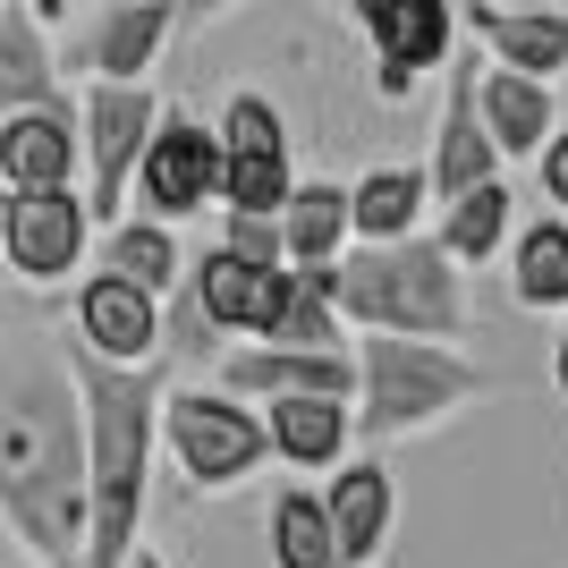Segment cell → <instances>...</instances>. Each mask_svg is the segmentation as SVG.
I'll return each mask as SVG.
<instances>
[{"label": "cell", "instance_id": "1", "mask_svg": "<svg viewBox=\"0 0 568 568\" xmlns=\"http://www.w3.org/2000/svg\"><path fill=\"white\" fill-rule=\"evenodd\" d=\"M0 526L26 568L85 560V425L60 356L0 365Z\"/></svg>", "mask_w": 568, "mask_h": 568}, {"label": "cell", "instance_id": "2", "mask_svg": "<svg viewBox=\"0 0 568 568\" xmlns=\"http://www.w3.org/2000/svg\"><path fill=\"white\" fill-rule=\"evenodd\" d=\"M60 365L77 382V425H85V560L77 568H119L144 535L153 500V458H162V390H170V348L144 365H111L85 339H60Z\"/></svg>", "mask_w": 568, "mask_h": 568}, {"label": "cell", "instance_id": "3", "mask_svg": "<svg viewBox=\"0 0 568 568\" xmlns=\"http://www.w3.org/2000/svg\"><path fill=\"white\" fill-rule=\"evenodd\" d=\"M332 306L348 332H416V339H467L475 306H467V272L442 255L433 230L407 237H348L332 255Z\"/></svg>", "mask_w": 568, "mask_h": 568}, {"label": "cell", "instance_id": "4", "mask_svg": "<svg viewBox=\"0 0 568 568\" xmlns=\"http://www.w3.org/2000/svg\"><path fill=\"white\" fill-rule=\"evenodd\" d=\"M356 442H416V433H442L458 407H475L484 390H500L493 365L458 356L450 339H416V332H356Z\"/></svg>", "mask_w": 568, "mask_h": 568}, {"label": "cell", "instance_id": "5", "mask_svg": "<svg viewBox=\"0 0 568 568\" xmlns=\"http://www.w3.org/2000/svg\"><path fill=\"white\" fill-rule=\"evenodd\" d=\"M162 458L179 467V484H187L195 500L237 493V484L272 458L263 407L237 399V390H221V382H179L170 374V390H162Z\"/></svg>", "mask_w": 568, "mask_h": 568}, {"label": "cell", "instance_id": "6", "mask_svg": "<svg viewBox=\"0 0 568 568\" xmlns=\"http://www.w3.org/2000/svg\"><path fill=\"white\" fill-rule=\"evenodd\" d=\"M153 119H162V94L144 77H85V94H77V179H85L94 230L128 213V179H136Z\"/></svg>", "mask_w": 568, "mask_h": 568}, {"label": "cell", "instance_id": "7", "mask_svg": "<svg viewBox=\"0 0 568 568\" xmlns=\"http://www.w3.org/2000/svg\"><path fill=\"white\" fill-rule=\"evenodd\" d=\"M94 255V213L85 187H9V221H0V263L26 288H60L69 272H85Z\"/></svg>", "mask_w": 568, "mask_h": 568}, {"label": "cell", "instance_id": "8", "mask_svg": "<svg viewBox=\"0 0 568 568\" xmlns=\"http://www.w3.org/2000/svg\"><path fill=\"white\" fill-rule=\"evenodd\" d=\"M374 43V94L407 102L458 51V0H339Z\"/></svg>", "mask_w": 568, "mask_h": 568}, {"label": "cell", "instance_id": "9", "mask_svg": "<svg viewBox=\"0 0 568 568\" xmlns=\"http://www.w3.org/2000/svg\"><path fill=\"white\" fill-rule=\"evenodd\" d=\"M128 187H136V204L153 221H187V213H204V204H221V136L195 111H170L162 102Z\"/></svg>", "mask_w": 568, "mask_h": 568}, {"label": "cell", "instance_id": "10", "mask_svg": "<svg viewBox=\"0 0 568 568\" xmlns=\"http://www.w3.org/2000/svg\"><path fill=\"white\" fill-rule=\"evenodd\" d=\"M69 339H85L111 365H144V356H162V297L102 263V272L77 281V332Z\"/></svg>", "mask_w": 568, "mask_h": 568}, {"label": "cell", "instance_id": "11", "mask_svg": "<svg viewBox=\"0 0 568 568\" xmlns=\"http://www.w3.org/2000/svg\"><path fill=\"white\" fill-rule=\"evenodd\" d=\"M221 390L237 399H288V390H356V356L348 348H281V339H230L213 365Z\"/></svg>", "mask_w": 568, "mask_h": 568}, {"label": "cell", "instance_id": "12", "mask_svg": "<svg viewBox=\"0 0 568 568\" xmlns=\"http://www.w3.org/2000/svg\"><path fill=\"white\" fill-rule=\"evenodd\" d=\"M467 43H484V60L526 77H568V0H526V9H500V0H467Z\"/></svg>", "mask_w": 568, "mask_h": 568}, {"label": "cell", "instance_id": "13", "mask_svg": "<svg viewBox=\"0 0 568 568\" xmlns=\"http://www.w3.org/2000/svg\"><path fill=\"white\" fill-rule=\"evenodd\" d=\"M323 509H332V535H339V560L348 568H374L390 560V526H399V484L382 458H339L332 484H323Z\"/></svg>", "mask_w": 568, "mask_h": 568}, {"label": "cell", "instance_id": "14", "mask_svg": "<svg viewBox=\"0 0 568 568\" xmlns=\"http://www.w3.org/2000/svg\"><path fill=\"white\" fill-rule=\"evenodd\" d=\"M263 407V442L272 458L297 475H332L356 450V407L339 390H288V399H255Z\"/></svg>", "mask_w": 568, "mask_h": 568}, {"label": "cell", "instance_id": "15", "mask_svg": "<svg viewBox=\"0 0 568 568\" xmlns=\"http://www.w3.org/2000/svg\"><path fill=\"white\" fill-rule=\"evenodd\" d=\"M442 69H450V94H442V128H433V162H425V187H433V204L500 170L493 136H484V119H475V43H458L450 60H442Z\"/></svg>", "mask_w": 568, "mask_h": 568}, {"label": "cell", "instance_id": "16", "mask_svg": "<svg viewBox=\"0 0 568 568\" xmlns=\"http://www.w3.org/2000/svg\"><path fill=\"white\" fill-rule=\"evenodd\" d=\"M475 119H484V136H493L500 162H535V144L560 128V94H551V77L484 60V69H475Z\"/></svg>", "mask_w": 568, "mask_h": 568}, {"label": "cell", "instance_id": "17", "mask_svg": "<svg viewBox=\"0 0 568 568\" xmlns=\"http://www.w3.org/2000/svg\"><path fill=\"white\" fill-rule=\"evenodd\" d=\"M281 272L288 263H246V255H230V246H204V263H187L179 281H187L195 314H204L213 332L255 339L263 314H272V297H281Z\"/></svg>", "mask_w": 568, "mask_h": 568}, {"label": "cell", "instance_id": "18", "mask_svg": "<svg viewBox=\"0 0 568 568\" xmlns=\"http://www.w3.org/2000/svg\"><path fill=\"white\" fill-rule=\"evenodd\" d=\"M179 34V0H111L85 43H77V69L85 77H153V60Z\"/></svg>", "mask_w": 568, "mask_h": 568}, {"label": "cell", "instance_id": "19", "mask_svg": "<svg viewBox=\"0 0 568 568\" xmlns=\"http://www.w3.org/2000/svg\"><path fill=\"white\" fill-rule=\"evenodd\" d=\"M0 179L9 187H69L77 179V102L0 111Z\"/></svg>", "mask_w": 568, "mask_h": 568}, {"label": "cell", "instance_id": "20", "mask_svg": "<svg viewBox=\"0 0 568 568\" xmlns=\"http://www.w3.org/2000/svg\"><path fill=\"white\" fill-rule=\"evenodd\" d=\"M509 230H518V195H509V179H500V170L433 204V237H442V255H450L458 272H484V263L509 246Z\"/></svg>", "mask_w": 568, "mask_h": 568}, {"label": "cell", "instance_id": "21", "mask_svg": "<svg viewBox=\"0 0 568 568\" xmlns=\"http://www.w3.org/2000/svg\"><path fill=\"white\" fill-rule=\"evenodd\" d=\"M26 102H69V85H60L51 26L26 0H0V111H26Z\"/></svg>", "mask_w": 568, "mask_h": 568}, {"label": "cell", "instance_id": "22", "mask_svg": "<svg viewBox=\"0 0 568 568\" xmlns=\"http://www.w3.org/2000/svg\"><path fill=\"white\" fill-rule=\"evenodd\" d=\"M509 297L526 314H568V213H535L509 230Z\"/></svg>", "mask_w": 568, "mask_h": 568}, {"label": "cell", "instance_id": "23", "mask_svg": "<svg viewBox=\"0 0 568 568\" xmlns=\"http://www.w3.org/2000/svg\"><path fill=\"white\" fill-rule=\"evenodd\" d=\"M425 213H433L425 170H407V162H374L365 179H348V237H365V246L425 230Z\"/></svg>", "mask_w": 568, "mask_h": 568}, {"label": "cell", "instance_id": "24", "mask_svg": "<svg viewBox=\"0 0 568 568\" xmlns=\"http://www.w3.org/2000/svg\"><path fill=\"white\" fill-rule=\"evenodd\" d=\"M255 339H281V348H348L339 339V306H332V263H288L281 297H272Z\"/></svg>", "mask_w": 568, "mask_h": 568}, {"label": "cell", "instance_id": "25", "mask_svg": "<svg viewBox=\"0 0 568 568\" xmlns=\"http://www.w3.org/2000/svg\"><path fill=\"white\" fill-rule=\"evenodd\" d=\"M263 544H272V568H348L332 535V509L314 484H281L272 509H263Z\"/></svg>", "mask_w": 568, "mask_h": 568}, {"label": "cell", "instance_id": "26", "mask_svg": "<svg viewBox=\"0 0 568 568\" xmlns=\"http://www.w3.org/2000/svg\"><path fill=\"white\" fill-rule=\"evenodd\" d=\"M272 221H281L288 263H332L339 246H348V187H339V179H297Z\"/></svg>", "mask_w": 568, "mask_h": 568}, {"label": "cell", "instance_id": "27", "mask_svg": "<svg viewBox=\"0 0 568 568\" xmlns=\"http://www.w3.org/2000/svg\"><path fill=\"white\" fill-rule=\"evenodd\" d=\"M102 263H111V272H128V281H144L153 297H170V288H179V272H187V255H179V221H153V213L102 221Z\"/></svg>", "mask_w": 568, "mask_h": 568}, {"label": "cell", "instance_id": "28", "mask_svg": "<svg viewBox=\"0 0 568 568\" xmlns=\"http://www.w3.org/2000/svg\"><path fill=\"white\" fill-rule=\"evenodd\" d=\"M288 187H297V144H221V204L230 213H281Z\"/></svg>", "mask_w": 568, "mask_h": 568}, {"label": "cell", "instance_id": "29", "mask_svg": "<svg viewBox=\"0 0 568 568\" xmlns=\"http://www.w3.org/2000/svg\"><path fill=\"white\" fill-rule=\"evenodd\" d=\"M213 136H221V144H297V136H288V119H281V102L255 94V85H237V94L221 102Z\"/></svg>", "mask_w": 568, "mask_h": 568}, {"label": "cell", "instance_id": "30", "mask_svg": "<svg viewBox=\"0 0 568 568\" xmlns=\"http://www.w3.org/2000/svg\"><path fill=\"white\" fill-rule=\"evenodd\" d=\"M213 246H230V255H246V263H288L281 255V221L272 213H230V204H221V237Z\"/></svg>", "mask_w": 568, "mask_h": 568}, {"label": "cell", "instance_id": "31", "mask_svg": "<svg viewBox=\"0 0 568 568\" xmlns=\"http://www.w3.org/2000/svg\"><path fill=\"white\" fill-rule=\"evenodd\" d=\"M535 179H544V204H551V213H568V128H551V136L535 144Z\"/></svg>", "mask_w": 568, "mask_h": 568}, {"label": "cell", "instance_id": "32", "mask_svg": "<svg viewBox=\"0 0 568 568\" xmlns=\"http://www.w3.org/2000/svg\"><path fill=\"white\" fill-rule=\"evenodd\" d=\"M230 9H246V0H179V26H221Z\"/></svg>", "mask_w": 568, "mask_h": 568}, {"label": "cell", "instance_id": "33", "mask_svg": "<svg viewBox=\"0 0 568 568\" xmlns=\"http://www.w3.org/2000/svg\"><path fill=\"white\" fill-rule=\"evenodd\" d=\"M551 390H560V399H568V332L551 339Z\"/></svg>", "mask_w": 568, "mask_h": 568}, {"label": "cell", "instance_id": "34", "mask_svg": "<svg viewBox=\"0 0 568 568\" xmlns=\"http://www.w3.org/2000/svg\"><path fill=\"white\" fill-rule=\"evenodd\" d=\"M26 9H34L43 26H60V18H69V0H26Z\"/></svg>", "mask_w": 568, "mask_h": 568}, {"label": "cell", "instance_id": "35", "mask_svg": "<svg viewBox=\"0 0 568 568\" xmlns=\"http://www.w3.org/2000/svg\"><path fill=\"white\" fill-rule=\"evenodd\" d=\"M119 568H170V560H162V551H144V544H136V551H128Z\"/></svg>", "mask_w": 568, "mask_h": 568}, {"label": "cell", "instance_id": "36", "mask_svg": "<svg viewBox=\"0 0 568 568\" xmlns=\"http://www.w3.org/2000/svg\"><path fill=\"white\" fill-rule=\"evenodd\" d=\"M0 221H9V179H0Z\"/></svg>", "mask_w": 568, "mask_h": 568}, {"label": "cell", "instance_id": "37", "mask_svg": "<svg viewBox=\"0 0 568 568\" xmlns=\"http://www.w3.org/2000/svg\"><path fill=\"white\" fill-rule=\"evenodd\" d=\"M500 9H526V0H500Z\"/></svg>", "mask_w": 568, "mask_h": 568}, {"label": "cell", "instance_id": "38", "mask_svg": "<svg viewBox=\"0 0 568 568\" xmlns=\"http://www.w3.org/2000/svg\"><path fill=\"white\" fill-rule=\"evenodd\" d=\"M374 568H390V560H374Z\"/></svg>", "mask_w": 568, "mask_h": 568}, {"label": "cell", "instance_id": "39", "mask_svg": "<svg viewBox=\"0 0 568 568\" xmlns=\"http://www.w3.org/2000/svg\"><path fill=\"white\" fill-rule=\"evenodd\" d=\"M332 9H339V0H332Z\"/></svg>", "mask_w": 568, "mask_h": 568}]
</instances>
